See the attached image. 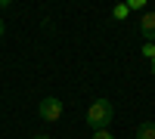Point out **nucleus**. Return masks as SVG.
Returning <instances> with one entry per match:
<instances>
[{"label": "nucleus", "mask_w": 155, "mask_h": 139, "mask_svg": "<svg viewBox=\"0 0 155 139\" xmlns=\"http://www.w3.org/2000/svg\"><path fill=\"white\" fill-rule=\"evenodd\" d=\"M152 74H155V59H152Z\"/></svg>", "instance_id": "11"}, {"label": "nucleus", "mask_w": 155, "mask_h": 139, "mask_svg": "<svg viewBox=\"0 0 155 139\" xmlns=\"http://www.w3.org/2000/svg\"><path fill=\"white\" fill-rule=\"evenodd\" d=\"M112 115H115V108L109 99H96L93 105L87 108V127L90 130H109V124H112Z\"/></svg>", "instance_id": "1"}, {"label": "nucleus", "mask_w": 155, "mask_h": 139, "mask_svg": "<svg viewBox=\"0 0 155 139\" xmlns=\"http://www.w3.org/2000/svg\"><path fill=\"white\" fill-rule=\"evenodd\" d=\"M93 139H115V136H112L109 130H96V133H93Z\"/></svg>", "instance_id": "7"}, {"label": "nucleus", "mask_w": 155, "mask_h": 139, "mask_svg": "<svg viewBox=\"0 0 155 139\" xmlns=\"http://www.w3.org/2000/svg\"><path fill=\"white\" fill-rule=\"evenodd\" d=\"M140 31H143L146 43H152V40H155V9H149L146 16L140 19Z\"/></svg>", "instance_id": "3"}, {"label": "nucleus", "mask_w": 155, "mask_h": 139, "mask_svg": "<svg viewBox=\"0 0 155 139\" xmlns=\"http://www.w3.org/2000/svg\"><path fill=\"white\" fill-rule=\"evenodd\" d=\"M37 115H41L47 124L59 121V118H62V99H56V96H47V99H41V105H37Z\"/></svg>", "instance_id": "2"}, {"label": "nucleus", "mask_w": 155, "mask_h": 139, "mask_svg": "<svg viewBox=\"0 0 155 139\" xmlns=\"http://www.w3.org/2000/svg\"><path fill=\"white\" fill-rule=\"evenodd\" d=\"M3 31H6V25H3V19H0V37H3Z\"/></svg>", "instance_id": "9"}, {"label": "nucleus", "mask_w": 155, "mask_h": 139, "mask_svg": "<svg viewBox=\"0 0 155 139\" xmlns=\"http://www.w3.org/2000/svg\"><path fill=\"white\" fill-rule=\"evenodd\" d=\"M137 139H155V124L152 121L140 124V127H137Z\"/></svg>", "instance_id": "4"}, {"label": "nucleus", "mask_w": 155, "mask_h": 139, "mask_svg": "<svg viewBox=\"0 0 155 139\" xmlns=\"http://www.w3.org/2000/svg\"><path fill=\"white\" fill-rule=\"evenodd\" d=\"M31 139H50V136H44V133H41V136H31Z\"/></svg>", "instance_id": "10"}, {"label": "nucleus", "mask_w": 155, "mask_h": 139, "mask_svg": "<svg viewBox=\"0 0 155 139\" xmlns=\"http://www.w3.org/2000/svg\"><path fill=\"white\" fill-rule=\"evenodd\" d=\"M127 6H130V9H146V3H143V0H130Z\"/></svg>", "instance_id": "8"}, {"label": "nucleus", "mask_w": 155, "mask_h": 139, "mask_svg": "<svg viewBox=\"0 0 155 139\" xmlns=\"http://www.w3.org/2000/svg\"><path fill=\"white\" fill-rule=\"evenodd\" d=\"M143 56H146V59H155V43H146V46H143Z\"/></svg>", "instance_id": "6"}, {"label": "nucleus", "mask_w": 155, "mask_h": 139, "mask_svg": "<svg viewBox=\"0 0 155 139\" xmlns=\"http://www.w3.org/2000/svg\"><path fill=\"white\" fill-rule=\"evenodd\" d=\"M112 16H115V19H127V16H130V6H127V3H118V6L112 9Z\"/></svg>", "instance_id": "5"}]
</instances>
